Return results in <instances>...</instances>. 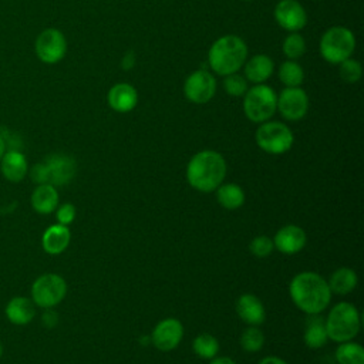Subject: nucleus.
<instances>
[{
    "label": "nucleus",
    "mask_w": 364,
    "mask_h": 364,
    "mask_svg": "<svg viewBox=\"0 0 364 364\" xmlns=\"http://www.w3.org/2000/svg\"><path fill=\"white\" fill-rule=\"evenodd\" d=\"M289 293L296 307L309 316L324 311L333 294L327 280L314 272L296 274L290 282Z\"/></svg>",
    "instance_id": "nucleus-1"
},
{
    "label": "nucleus",
    "mask_w": 364,
    "mask_h": 364,
    "mask_svg": "<svg viewBox=\"0 0 364 364\" xmlns=\"http://www.w3.org/2000/svg\"><path fill=\"white\" fill-rule=\"evenodd\" d=\"M226 171V161L219 152L203 149L189 159L186 166V179L193 189L209 193L223 183Z\"/></svg>",
    "instance_id": "nucleus-2"
},
{
    "label": "nucleus",
    "mask_w": 364,
    "mask_h": 364,
    "mask_svg": "<svg viewBox=\"0 0 364 364\" xmlns=\"http://www.w3.org/2000/svg\"><path fill=\"white\" fill-rule=\"evenodd\" d=\"M247 60L246 43L235 34H226L215 40L208 51V63L210 70L218 75H229L237 73Z\"/></svg>",
    "instance_id": "nucleus-3"
},
{
    "label": "nucleus",
    "mask_w": 364,
    "mask_h": 364,
    "mask_svg": "<svg viewBox=\"0 0 364 364\" xmlns=\"http://www.w3.org/2000/svg\"><path fill=\"white\" fill-rule=\"evenodd\" d=\"M327 337L336 343L351 341L360 331L361 318L357 307L348 301H340L324 318Z\"/></svg>",
    "instance_id": "nucleus-4"
},
{
    "label": "nucleus",
    "mask_w": 364,
    "mask_h": 364,
    "mask_svg": "<svg viewBox=\"0 0 364 364\" xmlns=\"http://www.w3.org/2000/svg\"><path fill=\"white\" fill-rule=\"evenodd\" d=\"M243 97V111L252 122H266L277 111V94L266 84H255Z\"/></svg>",
    "instance_id": "nucleus-5"
},
{
    "label": "nucleus",
    "mask_w": 364,
    "mask_h": 364,
    "mask_svg": "<svg viewBox=\"0 0 364 364\" xmlns=\"http://www.w3.org/2000/svg\"><path fill=\"white\" fill-rule=\"evenodd\" d=\"M355 50L354 33L341 26L330 27L320 38V54L330 64H340Z\"/></svg>",
    "instance_id": "nucleus-6"
},
{
    "label": "nucleus",
    "mask_w": 364,
    "mask_h": 364,
    "mask_svg": "<svg viewBox=\"0 0 364 364\" xmlns=\"http://www.w3.org/2000/svg\"><path fill=\"white\" fill-rule=\"evenodd\" d=\"M256 144L257 146L272 155H280L287 152L294 142V135L291 129L279 121H266L256 129Z\"/></svg>",
    "instance_id": "nucleus-7"
},
{
    "label": "nucleus",
    "mask_w": 364,
    "mask_h": 364,
    "mask_svg": "<svg viewBox=\"0 0 364 364\" xmlns=\"http://www.w3.org/2000/svg\"><path fill=\"white\" fill-rule=\"evenodd\" d=\"M67 294V283L57 273H44L31 284V300L41 309L60 304Z\"/></svg>",
    "instance_id": "nucleus-8"
},
{
    "label": "nucleus",
    "mask_w": 364,
    "mask_h": 364,
    "mask_svg": "<svg viewBox=\"0 0 364 364\" xmlns=\"http://www.w3.org/2000/svg\"><path fill=\"white\" fill-rule=\"evenodd\" d=\"M34 51L40 61L46 64H55L65 57L67 38L58 28H46L37 36Z\"/></svg>",
    "instance_id": "nucleus-9"
},
{
    "label": "nucleus",
    "mask_w": 364,
    "mask_h": 364,
    "mask_svg": "<svg viewBox=\"0 0 364 364\" xmlns=\"http://www.w3.org/2000/svg\"><path fill=\"white\" fill-rule=\"evenodd\" d=\"M216 92L215 75L205 68L191 73L183 82V94L193 104L209 102Z\"/></svg>",
    "instance_id": "nucleus-10"
},
{
    "label": "nucleus",
    "mask_w": 364,
    "mask_h": 364,
    "mask_svg": "<svg viewBox=\"0 0 364 364\" xmlns=\"http://www.w3.org/2000/svg\"><path fill=\"white\" fill-rule=\"evenodd\" d=\"M44 183H50L53 186H61L68 183L75 175V161L74 158L64 154H53L40 162Z\"/></svg>",
    "instance_id": "nucleus-11"
},
{
    "label": "nucleus",
    "mask_w": 364,
    "mask_h": 364,
    "mask_svg": "<svg viewBox=\"0 0 364 364\" xmlns=\"http://www.w3.org/2000/svg\"><path fill=\"white\" fill-rule=\"evenodd\" d=\"M277 111L287 121H299L309 111V95L301 87H286L277 95Z\"/></svg>",
    "instance_id": "nucleus-12"
},
{
    "label": "nucleus",
    "mask_w": 364,
    "mask_h": 364,
    "mask_svg": "<svg viewBox=\"0 0 364 364\" xmlns=\"http://www.w3.org/2000/svg\"><path fill=\"white\" fill-rule=\"evenodd\" d=\"M183 337V326L178 318L168 317L156 323L151 333V341L159 351L175 350Z\"/></svg>",
    "instance_id": "nucleus-13"
},
{
    "label": "nucleus",
    "mask_w": 364,
    "mask_h": 364,
    "mask_svg": "<svg viewBox=\"0 0 364 364\" xmlns=\"http://www.w3.org/2000/svg\"><path fill=\"white\" fill-rule=\"evenodd\" d=\"M274 18L289 33L299 31L307 24V13L297 0H280L274 7Z\"/></svg>",
    "instance_id": "nucleus-14"
},
{
    "label": "nucleus",
    "mask_w": 364,
    "mask_h": 364,
    "mask_svg": "<svg viewBox=\"0 0 364 364\" xmlns=\"http://www.w3.org/2000/svg\"><path fill=\"white\" fill-rule=\"evenodd\" d=\"M306 243L307 235L297 225H286L280 228L273 237L274 247L284 255L299 253L306 246Z\"/></svg>",
    "instance_id": "nucleus-15"
},
{
    "label": "nucleus",
    "mask_w": 364,
    "mask_h": 364,
    "mask_svg": "<svg viewBox=\"0 0 364 364\" xmlns=\"http://www.w3.org/2000/svg\"><path fill=\"white\" fill-rule=\"evenodd\" d=\"M107 102L115 112H129L138 104L136 88L128 82H118L109 88L107 94Z\"/></svg>",
    "instance_id": "nucleus-16"
},
{
    "label": "nucleus",
    "mask_w": 364,
    "mask_h": 364,
    "mask_svg": "<svg viewBox=\"0 0 364 364\" xmlns=\"http://www.w3.org/2000/svg\"><path fill=\"white\" fill-rule=\"evenodd\" d=\"M236 313L247 326L259 327L266 320V310L262 300L250 293H245L236 300Z\"/></svg>",
    "instance_id": "nucleus-17"
},
{
    "label": "nucleus",
    "mask_w": 364,
    "mask_h": 364,
    "mask_svg": "<svg viewBox=\"0 0 364 364\" xmlns=\"http://www.w3.org/2000/svg\"><path fill=\"white\" fill-rule=\"evenodd\" d=\"M0 171L4 179L10 182H21L28 173V162L23 152L9 149L0 159Z\"/></svg>",
    "instance_id": "nucleus-18"
},
{
    "label": "nucleus",
    "mask_w": 364,
    "mask_h": 364,
    "mask_svg": "<svg viewBox=\"0 0 364 364\" xmlns=\"http://www.w3.org/2000/svg\"><path fill=\"white\" fill-rule=\"evenodd\" d=\"M245 77L249 82L264 84L273 74L274 63L267 54H255L243 64Z\"/></svg>",
    "instance_id": "nucleus-19"
},
{
    "label": "nucleus",
    "mask_w": 364,
    "mask_h": 364,
    "mask_svg": "<svg viewBox=\"0 0 364 364\" xmlns=\"http://www.w3.org/2000/svg\"><path fill=\"white\" fill-rule=\"evenodd\" d=\"M71 240V232L68 226L55 223L48 226L41 236V246L46 253L55 256L63 253Z\"/></svg>",
    "instance_id": "nucleus-20"
},
{
    "label": "nucleus",
    "mask_w": 364,
    "mask_h": 364,
    "mask_svg": "<svg viewBox=\"0 0 364 364\" xmlns=\"http://www.w3.org/2000/svg\"><path fill=\"white\" fill-rule=\"evenodd\" d=\"M6 317L11 324L26 326L33 321L36 316V304L31 299L24 296H16L9 300L4 309Z\"/></svg>",
    "instance_id": "nucleus-21"
},
{
    "label": "nucleus",
    "mask_w": 364,
    "mask_h": 364,
    "mask_svg": "<svg viewBox=\"0 0 364 364\" xmlns=\"http://www.w3.org/2000/svg\"><path fill=\"white\" fill-rule=\"evenodd\" d=\"M31 208L40 215H50L58 206V192L50 183H41L34 188L30 196Z\"/></svg>",
    "instance_id": "nucleus-22"
},
{
    "label": "nucleus",
    "mask_w": 364,
    "mask_h": 364,
    "mask_svg": "<svg viewBox=\"0 0 364 364\" xmlns=\"http://www.w3.org/2000/svg\"><path fill=\"white\" fill-rule=\"evenodd\" d=\"M303 338L304 344L311 350L321 348L327 343L328 337L326 331V324L324 318L320 314H310V318L306 321Z\"/></svg>",
    "instance_id": "nucleus-23"
},
{
    "label": "nucleus",
    "mask_w": 364,
    "mask_h": 364,
    "mask_svg": "<svg viewBox=\"0 0 364 364\" xmlns=\"http://www.w3.org/2000/svg\"><path fill=\"white\" fill-rule=\"evenodd\" d=\"M328 287L331 290V293L336 294H348L351 293L357 283H358V277L357 273L351 269V267H338L337 270L333 272V274L330 276V279L327 280Z\"/></svg>",
    "instance_id": "nucleus-24"
},
{
    "label": "nucleus",
    "mask_w": 364,
    "mask_h": 364,
    "mask_svg": "<svg viewBox=\"0 0 364 364\" xmlns=\"http://www.w3.org/2000/svg\"><path fill=\"white\" fill-rule=\"evenodd\" d=\"M216 200L222 208L235 210L245 203V192L236 183H220L216 188Z\"/></svg>",
    "instance_id": "nucleus-25"
},
{
    "label": "nucleus",
    "mask_w": 364,
    "mask_h": 364,
    "mask_svg": "<svg viewBox=\"0 0 364 364\" xmlns=\"http://www.w3.org/2000/svg\"><path fill=\"white\" fill-rule=\"evenodd\" d=\"M334 355L338 364H364V348L353 340L340 343Z\"/></svg>",
    "instance_id": "nucleus-26"
},
{
    "label": "nucleus",
    "mask_w": 364,
    "mask_h": 364,
    "mask_svg": "<svg viewBox=\"0 0 364 364\" xmlns=\"http://www.w3.org/2000/svg\"><path fill=\"white\" fill-rule=\"evenodd\" d=\"M279 80L286 87H300L304 81V70L297 60H286L279 67Z\"/></svg>",
    "instance_id": "nucleus-27"
},
{
    "label": "nucleus",
    "mask_w": 364,
    "mask_h": 364,
    "mask_svg": "<svg viewBox=\"0 0 364 364\" xmlns=\"http://www.w3.org/2000/svg\"><path fill=\"white\" fill-rule=\"evenodd\" d=\"M192 350L198 357L203 360H212L219 351V341L209 333H200L195 337Z\"/></svg>",
    "instance_id": "nucleus-28"
},
{
    "label": "nucleus",
    "mask_w": 364,
    "mask_h": 364,
    "mask_svg": "<svg viewBox=\"0 0 364 364\" xmlns=\"http://www.w3.org/2000/svg\"><path fill=\"white\" fill-rule=\"evenodd\" d=\"M283 54L287 60H299L306 53V40L297 31H293L286 36L282 46Z\"/></svg>",
    "instance_id": "nucleus-29"
},
{
    "label": "nucleus",
    "mask_w": 364,
    "mask_h": 364,
    "mask_svg": "<svg viewBox=\"0 0 364 364\" xmlns=\"http://www.w3.org/2000/svg\"><path fill=\"white\" fill-rule=\"evenodd\" d=\"M240 347L247 353H256L262 350L264 344V334L257 326H247L240 336Z\"/></svg>",
    "instance_id": "nucleus-30"
},
{
    "label": "nucleus",
    "mask_w": 364,
    "mask_h": 364,
    "mask_svg": "<svg viewBox=\"0 0 364 364\" xmlns=\"http://www.w3.org/2000/svg\"><path fill=\"white\" fill-rule=\"evenodd\" d=\"M223 88L226 94L232 97H243L249 90V81L245 75L239 73H233L223 77Z\"/></svg>",
    "instance_id": "nucleus-31"
},
{
    "label": "nucleus",
    "mask_w": 364,
    "mask_h": 364,
    "mask_svg": "<svg viewBox=\"0 0 364 364\" xmlns=\"http://www.w3.org/2000/svg\"><path fill=\"white\" fill-rule=\"evenodd\" d=\"M338 74L344 82L355 84L361 78L363 67H361L360 61L350 57L338 64Z\"/></svg>",
    "instance_id": "nucleus-32"
},
{
    "label": "nucleus",
    "mask_w": 364,
    "mask_h": 364,
    "mask_svg": "<svg viewBox=\"0 0 364 364\" xmlns=\"http://www.w3.org/2000/svg\"><path fill=\"white\" fill-rule=\"evenodd\" d=\"M274 249L273 239H270L266 235H259L249 243V250L256 257H267L272 255Z\"/></svg>",
    "instance_id": "nucleus-33"
},
{
    "label": "nucleus",
    "mask_w": 364,
    "mask_h": 364,
    "mask_svg": "<svg viewBox=\"0 0 364 364\" xmlns=\"http://www.w3.org/2000/svg\"><path fill=\"white\" fill-rule=\"evenodd\" d=\"M75 206L73 203H63L60 206H57V213H55V218H57V222L60 225H64V226H68L74 222L75 219Z\"/></svg>",
    "instance_id": "nucleus-34"
},
{
    "label": "nucleus",
    "mask_w": 364,
    "mask_h": 364,
    "mask_svg": "<svg viewBox=\"0 0 364 364\" xmlns=\"http://www.w3.org/2000/svg\"><path fill=\"white\" fill-rule=\"evenodd\" d=\"M134 64H135V54H134V51H127L125 54H124V57H122V60H121V67H122V70H131L132 67H134Z\"/></svg>",
    "instance_id": "nucleus-35"
},
{
    "label": "nucleus",
    "mask_w": 364,
    "mask_h": 364,
    "mask_svg": "<svg viewBox=\"0 0 364 364\" xmlns=\"http://www.w3.org/2000/svg\"><path fill=\"white\" fill-rule=\"evenodd\" d=\"M259 364H289V363H286V361H284L283 358H280V357H276V355H267V357L262 358Z\"/></svg>",
    "instance_id": "nucleus-36"
},
{
    "label": "nucleus",
    "mask_w": 364,
    "mask_h": 364,
    "mask_svg": "<svg viewBox=\"0 0 364 364\" xmlns=\"http://www.w3.org/2000/svg\"><path fill=\"white\" fill-rule=\"evenodd\" d=\"M209 364H236V363L229 357H216V358L213 357Z\"/></svg>",
    "instance_id": "nucleus-37"
},
{
    "label": "nucleus",
    "mask_w": 364,
    "mask_h": 364,
    "mask_svg": "<svg viewBox=\"0 0 364 364\" xmlns=\"http://www.w3.org/2000/svg\"><path fill=\"white\" fill-rule=\"evenodd\" d=\"M4 152H6V142H4V139L0 136V159H1V156H3Z\"/></svg>",
    "instance_id": "nucleus-38"
},
{
    "label": "nucleus",
    "mask_w": 364,
    "mask_h": 364,
    "mask_svg": "<svg viewBox=\"0 0 364 364\" xmlns=\"http://www.w3.org/2000/svg\"><path fill=\"white\" fill-rule=\"evenodd\" d=\"M3 353H4V348H3V344L0 343V357L3 355Z\"/></svg>",
    "instance_id": "nucleus-39"
},
{
    "label": "nucleus",
    "mask_w": 364,
    "mask_h": 364,
    "mask_svg": "<svg viewBox=\"0 0 364 364\" xmlns=\"http://www.w3.org/2000/svg\"><path fill=\"white\" fill-rule=\"evenodd\" d=\"M242 1H252V0H242Z\"/></svg>",
    "instance_id": "nucleus-40"
}]
</instances>
